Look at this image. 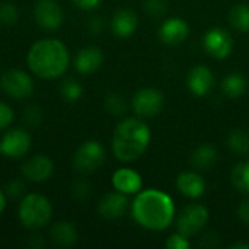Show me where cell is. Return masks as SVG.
<instances>
[{
	"label": "cell",
	"mask_w": 249,
	"mask_h": 249,
	"mask_svg": "<svg viewBox=\"0 0 249 249\" xmlns=\"http://www.w3.org/2000/svg\"><path fill=\"white\" fill-rule=\"evenodd\" d=\"M134 220L149 231H165L175 214L172 198L159 190H146L133 201Z\"/></svg>",
	"instance_id": "6da1fadb"
},
{
	"label": "cell",
	"mask_w": 249,
	"mask_h": 249,
	"mask_svg": "<svg viewBox=\"0 0 249 249\" xmlns=\"http://www.w3.org/2000/svg\"><path fill=\"white\" fill-rule=\"evenodd\" d=\"M29 70L41 79H55L69 67L70 54L67 47L54 38L36 41L26 57Z\"/></svg>",
	"instance_id": "7a4b0ae2"
},
{
	"label": "cell",
	"mask_w": 249,
	"mask_h": 249,
	"mask_svg": "<svg viewBox=\"0 0 249 249\" xmlns=\"http://www.w3.org/2000/svg\"><path fill=\"white\" fill-rule=\"evenodd\" d=\"M150 143V130L146 123L137 118L121 121L112 137V152L121 162L139 159Z\"/></svg>",
	"instance_id": "3957f363"
},
{
	"label": "cell",
	"mask_w": 249,
	"mask_h": 249,
	"mask_svg": "<svg viewBox=\"0 0 249 249\" xmlns=\"http://www.w3.org/2000/svg\"><path fill=\"white\" fill-rule=\"evenodd\" d=\"M19 220L29 229L36 231L44 228L53 216V207L47 197L41 194H26L19 204Z\"/></svg>",
	"instance_id": "277c9868"
},
{
	"label": "cell",
	"mask_w": 249,
	"mask_h": 249,
	"mask_svg": "<svg viewBox=\"0 0 249 249\" xmlns=\"http://www.w3.org/2000/svg\"><path fill=\"white\" fill-rule=\"evenodd\" d=\"M105 162V149L96 140L82 143L73 155V166L77 172L92 174L98 171Z\"/></svg>",
	"instance_id": "5b68a950"
},
{
	"label": "cell",
	"mask_w": 249,
	"mask_h": 249,
	"mask_svg": "<svg viewBox=\"0 0 249 249\" xmlns=\"http://www.w3.org/2000/svg\"><path fill=\"white\" fill-rule=\"evenodd\" d=\"M0 86L15 99H23L34 93L32 77L20 69H10L4 71L0 77Z\"/></svg>",
	"instance_id": "8992f818"
},
{
	"label": "cell",
	"mask_w": 249,
	"mask_h": 249,
	"mask_svg": "<svg viewBox=\"0 0 249 249\" xmlns=\"http://www.w3.org/2000/svg\"><path fill=\"white\" fill-rule=\"evenodd\" d=\"M209 222V210L201 204H190L187 206L177 222V229L181 235L190 238L197 235Z\"/></svg>",
	"instance_id": "52a82bcc"
},
{
	"label": "cell",
	"mask_w": 249,
	"mask_h": 249,
	"mask_svg": "<svg viewBox=\"0 0 249 249\" xmlns=\"http://www.w3.org/2000/svg\"><path fill=\"white\" fill-rule=\"evenodd\" d=\"M165 104V98L160 90L153 88L140 89L133 98V109L142 118H150L158 115Z\"/></svg>",
	"instance_id": "ba28073f"
},
{
	"label": "cell",
	"mask_w": 249,
	"mask_h": 249,
	"mask_svg": "<svg viewBox=\"0 0 249 249\" xmlns=\"http://www.w3.org/2000/svg\"><path fill=\"white\" fill-rule=\"evenodd\" d=\"M31 143L32 139L28 131L22 128H12L0 139V153L6 158L19 159L28 153Z\"/></svg>",
	"instance_id": "9c48e42d"
},
{
	"label": "cell",
	"mask_w": 249,
	"mask_h": 249,
	"mask_svg": "<svg viewBox=\"0 0 249 249\" xmlns=\"http://www.w3.org/2000/svg\"><path fill=\"white\" fill-rule=\"evenodd\" d=\"M203 45L210 57L223 60L231 55L233 50V39L228 31L222 28H212L206 32L203 38Z\"/></svg>",
	"instance_id": "30bf717a"
},
{
	"label": "cell",
	"mask_w": 249,
	"mask_h": 249,
	"mask_svg": "<svg viewBox=\"0 0 249 249\" xmlns=\"http://www.w3.org/2000/svg\"><path fill=\"white\" fill-rule=\"evenodd\" d=\"M34 16L36 23L48 31H55L63 23V10L55 0H38Z\"/></svg>",
	"instance_id": "8fae6325"
},
{
	"label": "cell",
	"mask_w": 249,
	"mask_h": 249,
	"mask_svg": "<svg viewBox=\"0 0 249 249\" xmlns=\"http://www.w3.org/2000/svg\"><path fill=\"white\" fill-rule=\"evenodd\" d=\"M20 171L25 179L38 184V182L47 181L53 175L54 165H53V160L47 155L38 153L29 158L28 160H25Z\"/></svg>",
	"instance_id": "7c38bea8"
},
{
	"label": "cell",
	"mask_w": 249,
	"mask_h": 249,
	"mask_svg": "<svg viewBox=\"0 0 249 249\" xmlns=\"http://www.w3.org/2000/svg\"><path fill=\"white\" fill-rule=\"evenodd\" d=\"M128 209V198L125 194L117 191V193H108L102 197V200L98 204L99 214L107 220H117L125 214Z\"/></svg>",
	"instance_id": "4fadbf2b"
},
{
	"label": "cell",
	"mask_w": 249,
	"mask_h": 249,
	"mask_svg": "<svg viewBox=\"0 0 249 249\" xmlns=\"http://www.w3.org/2000/svg\"><path fill=\"white\" fill-rule=\"evenodd\" d=\"M188 35H190V26L181 18H171L165 20L159 28V38L163 44L168 45L182 44Z\"/></svg>",
	"instance_id": "5bb4252c"
},
{
	"label": "cell",
	"mask_w": 249,
	"mask_h": 249,
	"mask_svg": "<svg viewBox=\"0 0 249 249\" xmlns=\"http://www.w3.org/2000/svg\"><path fill=\"white\" fill-rule=\"evenodd\" d=\"M187 86L196 96H204L210 93L214 86V76L206 66H196L187 76Z\"/></svg>",
	"instance_id": "9a60e30c"
},
{
	"label": "cell",
	"mask_w": 249,
	"mask_h": 249,
	"mask_svg": "<svg viewBox=\"0 0 249 249\" xmlns=\"http://www.w3.org/2000/svg\"><path fill=\"white\" fill-rule=\"evenodd\" d=\"M104 63V54L99 47L89 45L82 48L76 58H74V67L82 74H90L95 73Z\"/></svg>",
	"instance_id": "2e32d148"
},
{
	"label": "cell",
	"mask_w": 249,
	"mask_h": 249,
	"mask_svg": "<svg viewBox=\"0 0 249 249\" xmlns=\"http://www.w3.org/2000/svg\"><path fill=\"white\" fill-rule=\"evenodd\" d=\"M112 185L117 191L130 196V194H137L142 190V177L128 168H123L114 172L112 175Z\"/></svg>",
	"instance_id": "e0dca14e"
},
{
	"label": "cell",
	"mask_w": 249,
	"mask_h": 249,
	"mask_svg": "<svg viewBox=\"0 0 249 249\" xmlns=\"http://www.w3.org/2000/svg\"><path fill=\"white\" fill-rule=\"evenodd\" d=\"M137 23H139V19H137L136 12H133L131 9H120L112 16L111 28L117 36L127 38L136 32Z\"/></svg>",
	"instance_id": "ac0fdd59"
},
{
	"label": "cell",
	"mask_w": 249,
	"mask_h": 249,
	"mask_svg": "<svg viewBox=\"0 0 249 249\" xmlns=\"http://www.w3.org/2000/svg\"><path fill=\"white\" fill-rule=\"evenodd\" d=\"M179 193L190 198H198L206 191V182L197 172H182L177 179Z\"/></svg>",
	"instance_id": "d6986e66"
},
{
	"label": "cell",
	"mask_w": 249,
	"mask_h": 249,
	"mask_svg": "<svg viewBox=\"0 0 249 249\" xmlns=\"http://www.w3.org/2000/svg\"><path fill=\"white\" fill-rule=\"evenodd\" d=\"M51 241L63 248H71L77 242V231L73 223L69 222H58L54 223L50 229Z\"/></svg>",
	"instance_id": "ffe728a7"
},
{
	"label": "cell",
	"mask_w": 249,
	"mask_h": 249,
	"mask_svg": "<svg viewBox=\"0 0 249 249\" xmlns=\"http://www.w3.org/2000/svg\"><path fill=\"white\" fill-rule=\"evenodd\" d=\"M219 153L217 150L210 146V144H201L197 149H194V152L191 153V163L197 168V169H209L212 168L216 162H217Z\"/></svg>",
	"instance_id": "44dd1931"
},
{
	"label": "cell",
	"mask_w": 249,
	"mask_h": 249,
	"mask_svg": "<svg viewBox=\"0 0 249 249\" xmlns=\"http://www.w3.org/2000/svg\"><path fill=\"white\" fill-rule=\"evenodd\" d=\"M222 90L226 96L236 99L245 93L247 79L241 73H231L228 77H225V80L222 83Z\"/></svg>",
	"instance_id": "7402d4cb"
},
{
	"label": "cell",
	"mask_w": 249,
	"mask_h": 249,
	"mask_svg": "<svg viewBox=\"0 0 249 249\" xmlns=\"http://www.w3.org/2000/svg\"><path fill=\"white\" fill-rule=\"evenodd\" d=\"M229 23L238 32H249V6L241 3L231 9Z\"/></svg>",
	"instance_id": "603a6c76"
},
{
	"label": "cell",
	"mask_w": 249,
	"mask_h": 249,
	"mask_svg": "<svg viewBox=\"0 0 249 249\" xmlns=\"http://www.w3.org/2000/svg\"><path fill=\"white\" fill-rule=\"evenodd\" d=\"M232 184L233 187L242 193L249 194V160L238 163L232 171Z\"/></svg>",
	"instance_id": "cb8c5ba5"
},
{
	"label": "cell",
	"mask_w": 249,
	"mask_h": 249,
	"mask_svg": "<svg viewBox=\"0 0 249 249\" xmlns=\"http://www.w3.org/2000/svg\"><path fill=\"white\" fill-rule=\"evenodd\" d=\"M228 146L236 155L249 153V134L245 130H233L228 136Z\"/></svg>",
	"instance_id": "d4e9b609"
},
{
	"label": "cell",
	"mask_w": 249,
	"mask_h": 249,
	"mask_svg": "<svg viewBox=\"0 0 249 249\" xmlns=\"http://www.w3.org/2000/svg\"><path fill=\"white\" fill-rule=\"evenodd\" d=\"M60 93H61V96H63L64 101H67V102H76V101H79L82 98L83 88H82V85L77 80H74V79H66L61 83Z\"/></svg>",
	"instance_id": "484cf974"
},
{
	"label": "cell",
	"mask_w": 249,
	"mask_h": 249,
	"mask_svg": "<svg viewBox=\"0 0 249 249\" xmlns=\"http://www.w3.org/2000/svg\"><path fill=\"white\" fill-rule=\"evenodd\" d=\"M105 109L112 115H123L127 109V104L123 95L120 93H108L105 96Z\"/></svg>",
	"instance_id": "4316f807"
},
{
	"label": "cell",
	"mask_w": 249,
	"mask_h": 249,
	"mask_svg": "<svg viewBox=\"0 0 249 249\" xmlns=\"http://www.w3.org/2000/svg\"><path fill=\"white\" fill-rule=\"evenodd\" d=\"M19 19V10L18 7L10 1L0 3V22L6 25H13Z\"/></svg>",
	"instance_id": "83f0119b"
},
{
	"label": "cell",
	"mask_w": 249,
	"mask_h": 249,
	"mask_svg": "<svg viewBox=\"0 0 249 249\" xmlns=\"http://www.w3.org/2000/svg\"><path fill=\"white\" fill-rule=\"evenodd\" d=\"M168 0H144V10L150 18H160L168 12Z\"/></svg>",
	"instance_id": "f1b7e54d"
},
{
	"label": "cell",
	"mask_w": 249,
	"mask_h": 249,
	"mask_svg": "<svg viewBox=\"0 0 249 249\" xmlns=\"http://www.w3.org/2000/svg\"><path fill=\"white\" fill-rule=\"evenodd\" d=\"M23 118H25V123L28 124V125H32V127H35V125H38L39 123H41V120H42V111H41V108L38 107V105H28L26 108H25V112H23Z\"/></svg>",
	"instance_id": "f546056e"
},
{
	"label": "cell",
	"mask_w": 249,
	"mask_h": 249,
	"mask_svg": "<svg viewBox=\"0 0 249 249\" xmlns=\"http://www.w3.org/2000/svg\"><path fill=\"white\" fill-rule=\"evenodd\" d=\"M6 193L13 200H19V198H22V196L25 193V184L20 179H12L6 185Z\"/></svg>",
	"instance_id": "4dcf8cb0"
},
{
	"label": "cell",
	"mask_w": 249,
	"mask_h": 249,
	"mask_svg": "<svg viewBox=\"0 0 249 249\" xmlns=\"http://www.w3.org/2000/svg\"><path fill=\"white\" fill-rule=\"evenodd\" d=\"M13 118H15L13 109L7 104L0 102V130L7 128L13 123Z\"/></svg>",
	"instance_id": "1f68e13d"
},
{
	"label": "cell",
	"mask_w": 249,
	"mask_h": 249,
	"mask_svg": "<svg viewBox=\"0 0 249 249\" xmlns=\"http://www.w3.org/2000/svg\"><path fill=\"white\" fill-rule=\"evenodd\" d=\"M166 248L169 249H188L190 248V242L187 239V236L181 235L179 232L169 236V239L166 241Z\"/></svg>",
	"instance_id": "d6a6232c"
},
{
	"label": "cell",
	"mask_w": 249,
	"mask_h": 249,
	"mask_svg": "<svg viewBox=\"0 0 249 249\" xmlns=\"http://www.w3.org/2000/svg\"><path fill=\"white\" fill-rule=\"evenodd\" d=\"M71 193L76 198L79 200H83L89 196L90 193V184L85 179H79L73 184V188H71Z\"/></svg>",
	"instance_id": "836d02e7"
},
{
	"label": "cell",
	"mask_w": 249,
	"mask_h": 249,
	"mask_svg": "<svg viewBox=\"0 0 249 249\" xmlns=\"http://www.w3.org/2000/svg\"><path fill=\"white\" fill-rule=\"evenodd\" d=\"M102 0H71V3L82 10H93L101 4Z\"/></svg>",
	"instance_id": "e575fe53"
},
{
	"label": "cell",
	"mask_w": 249,
	"mask_h": 249,
	"mask_svg": "<svg viewBox=\"0 0 249 249\" xmlns=\"http://www.w3.org/2000/svg\"><path fill=\"white\" fill-rule=\"evenodd\" d=\"M104 26H105V23H104V20L101 19V18H92L89 22H88V28H89V31L92 32V34H101L102 31H104Z\"/></svg>",
	"instance_id": "d590c367"
},
{
	"label": "cell",
	"mask_w": 249,
	"mask_h": 249,
	"mask_svg": "<svg viewBox=\"0 0 249 249\" xmlns=\"http://www.w3.org/2000/svg\"><path fill=\"white\" fill-rule=\"evenodd\" d=\"M238 216H239V219H241L245 225H248L249 226V200L244 201V203L239 206V209H238Z\"/></svg>",
	"instance_id": "8d00e7d4"
},
{
	"label": "cell",
	"mask_w": 249,
	"mask_h": 249,
	"mask_svg": "<svg viewBox=\"0 0 249 249\" xmlns=\"http://www.w3.org/2000/svg\"><path fill=\"white\" fill-rule=\"evenodd\" d=\"M231 249H249V244H245V242H236V244L231 245Z\"/></svg>",
	"instance_id": "74e56055"
},
{
	"label": "cell",
	"mask_w": 249,
	"mask_h": 249,
	"mask_svg": "<svg viewBox=\"0 0 249 249\" xmlns=\"http://www.w3.org/2000/svg\"><path fill=\"white\" fill-rule=\"evenodd\" d=\"M4 207H6V197H4V194L0 191V213L4 210Z\"/></svg>",
	"instance_id": "f35d334b"
}]
</instances>
